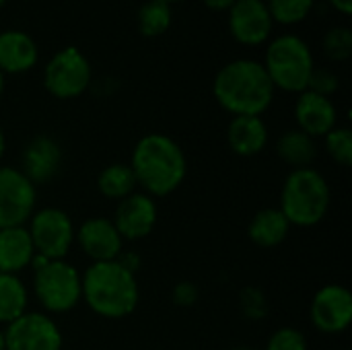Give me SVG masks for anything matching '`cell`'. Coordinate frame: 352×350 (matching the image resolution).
<instances>
[{
	"instance_id": "obj_20",
	"label": "cell",
	"mask_w": 352,
	"mask_h": 350,
	"mask_svg": "<svg viewBox=\"0 0 352 350\" xmlns=\"http://www.w3.org/2000/svg\"><path fill=\"white\" fill-rule=\"evenodd\" d=\"M289 231H291V223L280 212V208H264V210H260L252 219V223L248 227L250 239L260 248H276V245H280L287 239Z\"/></svg>"
},
{
	"instance_id": "obj_38",
	"label": "cell",
	"mask_w": 352,
	"mask_h": 350,
	"mask_svg": "<svg viewBox=\"0 0 352 350\" xmlns=\"http://www.w3.org/2000/svg\"><path fill=\"white\" fill-rule=\"evenodd\" d=\"M4 4H6V0H0V8H2Z\"/></svg>"
},
{
	"instance_id": "obj_28",
	"label": "cell",
	"mask_w": 352,
	"mask_h": 350,
	"mask_svg": "<svg viewBox=\"0 0 352 350\" xmlns=\"http://www.w3.org/2000/svg\"><path fill=\"white\" fill-rule=\"evenodd\" d=\"M266 350H307V338L297 328H280L268 338Z\"/></svg>"
},
{
	"instance_id": "obj_25",
	"label": "cell",
	"mask_w": 352,
	"mask_h": 350,
	"mask_svg": "<svg viewBox=\"0 0 352 350\" xmlns=\"http://www.w3.org/2000/svg\"><path fill=\"white\" fill-rule=\"evenodd\" d=\"M316 0H266L270 17L280 25H297L309 17Z\"/></svg>"
},
{
	"instance_id": "obj_16",
	"label": "cell",
	"mask_w": 352,
	"mask_h": 350,
	"mask_svg": "<svg viewBox=\"0 0 352 350\" xmlns=\"http://www.w3.org/2000/svg\"><path fill=\"white\" fill-rule=\"evenodd\" d=\"M62 167V149L52 136H35L23 153V175L41 186L56 177Z\"/></svg>"
},
{
	"instance_id": "obj_18",
	"label": "cell",
	"mask_w": 352,
	"mask_h": 350,
	"mask_svg": "<svg viewBox=\"0 0 352 350\" xmlns=\"http://www.w3.org/2000/svg\"><path fill=\"white\" fill-rule=\"evenodd\" d=\"M227 142L239 157H254L268 142V128L262 116H235L227 128Z\"/></svg>"
},
{
	"instance_id": "obj_11",
	"label": "cell",
	"mask_w": 352,
	"mask_h": 350,
	"mask_svg": "<svg viewBox=\"0 0 352 350\" xmlns=\"http://www.w3.org/2000/svg\"><path fill=\"white\" fill-rule=\"evenodd\" d=\"M227 25L231 37L248 47L266 43L274 29L266 0H235L227 10Z\"/></svg>"
},
{
	"instance_id": "obj_6",
	"label": "cell",
	"mask_w": 352,
	"mask_h": 350,
	"mask_svg": "<svg viewBox=\"0 0 352 350\" xmlns=\"http://www.w3.org/2000/svg\"><path fill=\"white\" fill-rule=\"evenodd\" d=\"M33 293L47 314H66L82 299V276L64 260L33 258Z\"/></svg>"
},
{
	"instance_id": "obj_7",
	"label": "cell",
	"mask_w": 352,
	"mask_h": 350,
	"mask_svg": "<svg viewBox=\"0 0 352 350\" xmlns=\"http://www.w3.org/2000/svg\"><path fill=\"white\" fill-rule=\"evenodd\" d=\"M93 78L91 64L78 47H64L54 54L43 68V85L56 99L80 97Z\"/></svg>"
},
{
	"instance_id": "obj_14",
	"label": "cell",
	"mask_w": 352,
	"mask_h": 350,
	"mask_svg": "<svg viewBox=\"0 0 352 350\" xmlns=\"http://www.w3.org/2000/svg\"><path fill=\"white\" fill-rule=\"evenodd\" d=\"M74 239L85 252V256L93 260V264L118 260L122 252V243H124L113 223L103 217L85 221L74 233Z\"/></svg>"
},
{
	"instance_id": "obj_37",
	"label": "cell",
	"mask_w": 352,
	"mask_h": 350,
	"mask_svg": "<svg viewBox=\"0 0 352 350\" xmlns=\"http://www.w3.org/2000/svg\"><path fill=\"white\" fill-rule=\"evenodd\" d=\"M231 350H256V349H250V347H241V349H231Z\"/></svg>"
},
{
	"instance_id": "obj_19",
	"label": "cell",
	"mask_w": 352,
	"mask_h": 350,
	"mask_svg": "<svg viewBox=\"0 0 352 350\" xmlns=\"http://www.w3.org/2000/svg\"><path fill=\"white\" fill-rule=\"evenodd\" d=\"M35 258V248L27 227L0 229V274H16Z\"/></svg>"
},
{
	"instance_id": "obj_13",
	"label": "cell",
	"mask_w": 352,
	"mask_h": 350,
	"mask_svg": "<svg viewBox=\"0 0 352 350\" xmlns=\"http://www.w3.org/2000/svg\"><path fill=\"white\" fill-rule=\"evenodd\" d=\"M113 227L118 229L122 239L136 241L144 239L153 233L157 225V204L155 198H151L144 192H134L120 200L116 215H113Z\"/></svg>"
},
{
	"instance_id": "obj_23",
	"label": "cell",
	"mask_w": 352,
	"mask_h": 350,
	"mask_svg": "<svg viewBox=\"0 0 352 350\" xmlns=\"http://www.w3.org/2000/svg\"><path fill=\"white\" fill-rule=\"evenodd\" d=\"M136 186L138 184L130 165L124 163H113L105 167L97 177V190L109 200H124L126 196L134 194Z\"/></svg>"
},
{
	"instance_id": "obj_10",
	"label": "cell",
	"mask_w": 352,
	"mask_h": 350,
	"mask_svg": "<svg viewBox=\"0 0 352 350\" xmlns=\"http://www.w3.org/2000/svg\"><path fill=\"white\" fill-rule=\"evenodd\" d=\"M6 350H62V332L45 314H23L4 330Z\"/></svg>"
},
{
	"instance_id": "obj_34",
	"label": "cell",
	"mask_w": 352,
	"mask_h": 350,
	"mask_svg": "<svg viewBox=\"0 0 352 350\" xmlns=\"http://www.w3.org/2000/svg\"><path fill=\"white\" fill-rule=\"evenodd\" d=\"M0 350H6V342H4V332H0Z\"/></svg>"
},
{
	"instance_id": "obj_12",
	"label": "cell",
	"mask_w": 352,
	"mask_h": 350,
	"mask_svg": "<svg viewBox=\"0 0 352 350\" xmlns=\"http://www.w3.org/2000/svg\"><path fill=\"white\" fill-rule=\"evenodd\" d=\"M309 318L316 330L324 334H340L352 322V295L342 285L322 287L311 301Z\"/></svg>"
},
{
	"instance_id": "obj_33",
	"label": "cell",
	"mask_w": 352,
	"mask_h": 350,
	"mask_svg": "<svg viewBox=\"0 0 352 350\" xmlns=\"http://www.w3.org/2000/svg\"><path fill=\"white\" fill-rule=\"evenodd\" d=\"M4 149H6V140H4V132H2V128H0V161H2V157H4Z\"/></svg>"
},
{
	"instance_id": "obj_8",
	"label": "cell",
	"mask_w": 352,
	"mask_h": 350,
	"mask_svg": "<svg viewBox=\"0 0 352 350\" xmlns=\"http://www.w3.org/2000/svg\"><path fill=\"white\" fill-rule=\"evenodd\" d=\"M29 237L33 241L35 254L45 260H64L74 243L72 219L54 206L35 210L29 219Z\"/></svg>"
},
{
	"instance_id": "obj_21",
	"label": "cell",
	"mask_w": 352,
	"mask_h": 350,
	"mask_svg": "<svg viewBox=\"0 0 352 350\" xmlns=\"http://www.w3.org/2000/svg\"><path fill=\"white\" fill-rule=\"evenodd\" d=\"M276 153L278 157L291 165L293 169H305L311 167V163L318 157V146H316V138L307 136L305 132L297 130H289L285 132L278 142H276Z\"/></svg>"
},
{
	"instance_id": "obj_36",
	"label": "cell",
	"mask_w": 352,
	"mask_h": 350,
	"mask_svg": "<svg viewBox=\"0 0 352 350\" xmlns=\"http://www.w3.org/2000/svg\"><path fill=\"white\" fill-rule=\"evenodd\" d=\"M161 2H165V4H169V6H171V4H175V2H184V0H161Z\"/></svg>"
},
{
	"instance_id": "obj_27",
	"label": "cell",
	"mask_w": 352,
	"mask_h": 350,
	"mask_svg": "<svg viewBox=\"0 0 352 350\" xmlns=\"http://www.w3.org/2000/svg\"><path fill=\"white\" fill-rule=\"evenodd\" d=\"M324 52L334 62H344L352 54V31L349 27H332L324 35Z\"/></svg>"
},
{
	"instance_id": "obj_2",
	"label": "cell",
	"mask_w": 352,
	"mask_h": 350,
	"mask_svg": "<svg viewBox=\"0 0 352 350\" xmlns=\"http://www.w3.org/2000/svg\"><path fill=\"white\" fill-rule=\"evenodd\" d=\"M136 184L151 198H163L175 192L188 173V161L182 146L167 134L142 136L130 159Z\"/></svg>"
},
{
	"instance_id": "obj_22",
	"label": "cell",
	"mask_w": 352,
	"mask_h": 350,
	"mask_svg": "<svg viewBox=\"0 0 352 350\" xmlns=\"http://www.w3.org/2000/svg\"><path fill=\"white\" fill-rule=\"evenodd\" d=\"M29 295L16 274H0V324H10L27 314Z\"/></svg>"
},
{
	"instance_id": "obj_29",
	"label": "cell",
	"mask_w": 352,
	"mask_h": 350,
	"mask_svg": "<svg viewBox=\"0 0 352 350\" xmlns=\"http://www.w3.org/2000/svg\"><path fill=\"white\" fill-rule=\"evenodd\" d=\"M338 87H340V80H338L336 72H332L330 68H314L309 85H307L309 91L326 95V97H332L338 91Z\"/></svg>"
},
{
	"instance_id": "obj_17",
	"label": "cell",
	"mask_w": 352,
	"mask_h": 350,
	"mask_svg": "<svg viewBox=\"0 0 352 350\" xmlns=\"http://www.w3.org/2000/svg\"><path fill=\"white\" fill-rule=\"evenodd\" d=\"M39 60V47L35 39L19 29L0 31V72L21 74L29 72Z\"/></svg>"
},
{
	"instance_id": "obj_26",
	"label": "cell",
	"mask_w": 352,
	"mask_h": 350,
	"mask_svg": "<svg viewBox=\"0 0 352 350\" xmlns=\"http://www.w3.org/2000/svg\"><path fill=\"white\" fill-rule=\"evenodd\" d=\"M326 151L332 161H336L342 167L352 165V132L346 126H336L324 136Z\"/></svg>"
},
{
	"instance_id": "obj_3",
	"label": "cell",
	"mask_w": 352,
	"mask_h": 350,
	"mask_svg": "<svg viewBox=\"0 0 352 350\" xmlns=\"http://www.w3.org/2000/svg\"><path fill=\"white\" fill-rule=\"evenodd\" d=\"M138 283L124 260L95 262L82 274V299L101 318L122 320L138 305Z\"/></svg>"
},
{
	"instance_id": "obj_9",
	"label": "cell",
	"mask_w": 352,
	"mask_h": 350,
	"mask_svg": "<svg viewBox=\"0 0 352 350\" xmlns=\"http://www.w3.org/2000/svg\"><path fill=\"white\" fill-rule=\"evenodd\" d=\"M35 186L21 169L0 165V229L23 227L35 212Z\"/></svg>"
},
{
	"instance_id": "obj_4",
	"label": "cell",
	"mask_w": 352,
	"mask_h": 350,
	"mask_svg": "<svg viewBox=\"0 0 352 350\" xmlns=\"http://www.w3.org/2000/svg\"><path fill=\"white\" fill-rule=\"evenodd\" d=\"M330 208V186L314 167L293 169L280 192V212L295 227H314Z\"/></svg>"
},
{
	"instance_id": "obj_1",
	"label": "cell",
	"mask_w": 352,
	"mask_h": 350,
	"mask_svg": "<svg viewBox=\"0 0 352 350\" xmlns=\"http://www.w3.org/2000/svg\"><path fill=\"white\" fill-rule=\"evenodd\" d=\"M274 85L262 62L239 58L227 62L212 80V95L235 116H262L274 99Z\"/></svg>"
},
{
	"instance_id": "obj_15",
	"label": "cell",
	"mask_w": 352,
	"mask_h": 350,
	"mask_svg": "<svg viewBox=\"0 0 352 350\" xmlns=\"http://www.w3.org/2000/svg\"><path fill=\"white\" fill-rule=\"evenodd\" d=\"M295 120L301 132H305L311 138H320L338 126V109L332 97L305 89L297 97Z\"/></svg>"
},
{
	"instance_id": "obj_30",
	"label": "cell",
	"mask_w": 352,
	"mask_h": 350,
	"mask_svg": "<svg viewBox=\"0 0 352 350\" xmlns=\"http://www.w3.org/2000/svg\"><path fill=\"white\" fill-rule=\"evenodd\" d=\"M196 297H198L196 289H194L192 285H188V283H184V285H179V287L175 289V301H177L179 305H192V303L196 301Z\"/></svg>"
},
{
	"instance_id": "obj_32",
	"label": "cell",
	"mask_w": 352,
	"mask_h": 350,
	"mask_svg": "<svg viewBox=\"0 0 352 350\" xmlns=\"http://www.w3.org/2000/svg\"><path fill=\"white\" fill-rule=\"evenodd\" d=\"M328 2H330L338 12H342V14H346V17L352 12V0H328Z\"/></svg>"
},
{
	"instance_id": "obj_24",
	"label": "cell",
	"mask_w": 352,
	"mask_h": 350,
	"mask_svg": "<svg viewBox=\"0 0 352 350\" xmlns=\"http://www.w3.org/2000/svg\"><path fill=\"white\" fill-rule=\"evenodd\" d=\"M136 21H138V31L144 37H159L171 27L173 12L171 6L161 0H148L140 6Z\"/></svg>"
},
{
	"instance_id": "obj_35",
	"label": "cell",
	"mask_w": 352,
	"mask_h": 350,
	"mask_svg": "<svg viewBox=\"0 0 352 350\" xmlns=\"http://www.w3.org/2000/svg\"><path fill=\"white\" fill-rule=\"evenodd\" d=\"M2 91H4V74L0 72V95H2Z\"/></svg>"
},
{
	"instance_id": "obj_5",
	"label": "cell",
	"mask_w": 352,
	"mask_h": 350,
	"mask_svg": "<svg viewBox=\"0 0 352 350\" xmlns=\"http://www.w3.org/2000/svg\"><path fill=\"white\" fill-rule=\"evenodd\" d=\"M262 66L274 89L299 95L307 89L316 62L314 52L303 37L283 33L268 43Z\"/></svg>"
},
{
	"instance_id": "obj_31",
	"label": "cell",
	"mask_w": 352,
	"mask_h": 350,
	"mask_svg": "<svg viewBox=\"0 0 352 350\" xmlns=\"http://www.w3.org/2000/svg\"><path fill=\"white\" fill-rule=\"evenodd\" d=\"M202 2L212 12H227L235 4V0H202Z\"/></svg>"
}]
</instances>
